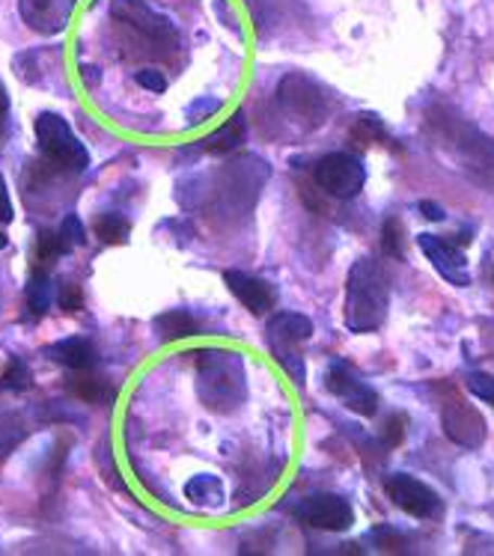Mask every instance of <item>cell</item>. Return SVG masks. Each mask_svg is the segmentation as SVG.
Here are the masks:
<instances>
[{"label": "cell", "instance_id": "cell-3", "mask_svg": "<svg viewBox=\"0 0 494 556\" xmlns=\"http://www.w3.org/2000/svg\"><path fill=\"white\" fill-rule=\"evenodd\" d=\"M36 143L54 167L69 173H84L90 167V152L60 114L36 116Z\"/></svg>", "mask_w": 494, "mask_h": 556}, {"label": "cell", "instance_id": "cell-10", "mask_svg": "<svg viewBox=\"0 0 494 556\" xmlns=\"http://www.w3.org/2000/svg\"><path fill=\"white\" fill-rule=\"evenodd\" d=\"M325 384L331 390L333 396L343 402L345 408H352L360 417H372L376 410H379V393L367 384V381H360L352 369H345L343 364H333L328 369V378H325Z\"/></svg>", "mask_w": 494, "mask_h": 556}, {"label": "cell", "instance_id": "cell-37", "mask_svg": "<svg viewBox=\"0 0 494 556\" xmlns=\"http://www.w3.org/2000/svg\"><path fill=\"white\" fill-rule=\"evenodd\" d=\"M489 405H494V399H492V402H489Z\"/></svg>", "mask_w": 494, "mask_h": 556}, {"label": "cell", "instance_id": "cell-1", "mask_svg": "<svg viewBox=\"0 0 494 556\" xmlns=\"http://www.w3.org/2000/svg\"><path fill=\"white\" fill-rule=\"evenodd\" d=\"M391 307L388 277L376 260H357L345 283V328L352 333H369L384 325Z\"/></svg>", "mask_w": 494, "mask_h": 556}, {"label": "cell", "instance_id": "cell-4", "mask_svg": "<svg viewBox=\"0 0 494 556\" xmlns=\"http://www.w3.org/2000/svg\"><path fill=\"white\" fill-rule=\"evenodd\" d=\"M268 349L277 357V364L283 366L289 378H295V384L304 387V357L301 345L311 340L313 321L301 313H277L268 321Z\"/></svg>", "mask_w": 494, "mask_h": 556}, {"label": "cell", "instance_id": "cell-24", "mask_svg": "<svg viewBox=\"0 0 494 556\" xmlns=\"http://www.w3.org/2000/svg\"><path fill=\"white\" fill-rule=\"evenodd\" d=\"M384 253L393 260H403V224L396 217L384 220Z\"/></svg>", "mask_w": 494, "mask_h": 556}, {"label": "cell", "instance_id": "cell-16", "mask_svg": "<svg viewBox=\"0 0 494 556\" xmlns=\"http://www.w3.org/2000/svg\"><path fill=\"white\" fill-rule=\"evenodd\" d=\"M46 357H51L54 364L69 366V369H90L96 364V349L87 340H81V337H69V340L48 345Z\"/></svg>", "mask_w": 494, "mask_h": 556}, {"label": "cell", "instance_id": "cell-22", "mask_svg": "<svg viewBox=\"0 0 494 556\" xmlns=\"http://www.w3.org/2000/svg\"><path fill=\"white\" fill-rule=\"evenodd\" d=\"M96 236L104 244H126L128 236H131V224L123 215H104L96 220Z\"/></svg>", "mask_w": 494, "mask_h": 556}, {"label": "cell", "instance_id": "cell-20", "mask_svg": "<svg viewBox=\"0 0 494 556\" xmlns=\"http://www.w3.org/2000/svg\"><path fill=\"white\" fill-rule=\"evenodd\" d=\"M185 494L188 500H194L200 503L203 509H218L220 503H224V485H220L218 477H194L188 485H185Z\"/></svg>", "mask_w": 494, "mask_h": 556}, {"label": "cell", "instance_id": "cell-12", "mask_svg": "<svg viewBox=\"0 0 494 556\" xmlns=\"http://www.w3.org/2000/svg\"><path fill=\"white\" fill-rule=\"evenodd\" d=\"M444 432L453 443L465 450H477L485 441V420L480 410L465 402H453L444 408Z\"/></svg>", "mask_w": 494, "mask_h": 556}, {"label": "cell", "instance_id": "cell-25", "mask_svg": "<svg viewBox=\"0 0 494 556\" xmlns=\"http://www.w3.org/2000/svg\"><path fill=\"white\" fill-rule=\"evenodd\" d=\"M60 239L66 241L69 248H78L87 241V232H84V224L78 215H66L63 217V224H60Z\"/></svg>", "mask_w": 494, "mask_h": 556}, {"label": "cell", "instance_id": "cell-29", "mask_svg": "<svg viewBox=\"0 0 494 556\" xmlns=\"http://www.w3.org/2000/svg\"><path fill=\"white\" fill-rule=\"evenodd\" d=\"M72 390H75L81 399H87V402H99V399H102V384H99V381H92V378L75 381Z\"/></svg>", "mask_w": 494, "mask_h": 556}, {"label": "cell", "instance_id": "cell-5", "mask_svg": "<svg viewBox=\"0 0 494 556\" xmlns=\"http://www.w3.org/2000/svg\"><path fill=\"white\" fill-rule=\"evenodd\" d=\"M313 176H316L322 191L340 197V200H355L367 185V167L349 152H331V155L319 159Z\"/></svg>", "mask_w": 494, "mask_h": 556}, {"label": "cell", "instance_id": "cell-36", "mask_svg": "<svg viewBox=\"0 0 494 556\" xmlns=\"http://www.w3.org/2000/svg\"><path fill=\"white\" fill-rule=\"evenodd\" d=\"M87 72V84H96V68H84Z\"/></svg>", "mask_w": 494, "mask_h": 556}, {"label": "cell", "instance_id": "cell-18", "mask_svg": "<svg viewBox=\"0 0 494 556\" xmlns=\"http://www.w3.org/2000/svg\"><path fill=\"white\" fill-rule=\"evenodd\" d=\"M54 298H58L54 280H51L42 268L30 274V283H27V309H30L34 316H46L48 309H51V304H54Z\"/></svg>", "mask_w": 494, "mask_h": 556}, {"label": "cell", "instance_id": "cell-28", "mask_svg": "<svg viewBox=\"0 0 494 556\" xmlns=\"http://www.w3.org/2000/svg\"><path fill=\"white\" fill-rule=\"evenodd\" d=\"M138 84L143 87V90H150V92L167 90V78H164L162 72H155V68H140Z\"/></svg>", "mask_w": 494, "mask_h": 556}, {"label": "cell", "instance_id": "cell-2", "mask_svg": "<svg viewBox=\"0 0 494 556\" xmlns=\"http://www.w3.org/2000/svg\"><path fill=\"white\" fill-rule=\"evenodd\" d=\"M197 390L200 399L206 402L212 410H236L244 402V366L242 357L224 349H206L197 354Z\"/></svg>", "mask_w": 494, "mask_h": 556}, {"label": "cell", "instance_id": "cell-13", "mask_svg": "<svg viewBox=\"0 0 494 556\" xmlns=\"http://www.w3.org/2000/svg\"><path fill=\"white\" fill-rule=\"evenodd\" d=\"M75 0H18L24 24L36 34H60L72 18Z\"/></svg>", "mask_w": 494, "mask_h": 556}, {"label": "cell", "instance_id": "cell-8", "mask_svg": "<svg viewBox=\"0 0 494 556\" xmlns=\"http://www.w3.org/2000/svg\"><path fill=\"white\" fill-rule=\"evenodd\" d=\"M114 18L131 24L135 30L143 36H150L152 42H162V46H173L179 42L176 27L170 24L167 15L159 10H152L147 0H114Z\"/></svg>", "mask_w": 494, "mask_h": 556}, {"label": "cell", "instance_id": "cell-9", "mask_svg": "<svg viewBox=\"0 0 494 556\" xmlns=\"http://www.w3.org/2000/svg\"><path fill=\"white\" fill-rule=\"evenodd\" d=\"M456 159H459V170L471 176L473 182L483 185L494 191V140L483 137L473 128H465V137L456 143Z\"/></svg>", "mask_w": 494, "mask_h": 556}, {"label": "cell", "instance_id": "cell-7", "mask_svg": "<svg viewBox=\"0 0 494 556\" xmlns=\"http://www.w3.org/2000/svg\"><path fill=\"white\" fill-rule=\"evenodd\" d=\"M384 491L411 518H438L441 515V497L426 482L408 477V473H393Z\"/></svg>", "mask_w": 494, "mask_h": 556}, {"label": "cell", "instance_id": "cell-34", "mask_svg": "<svg viewBox=\"0 0 494 556\" xmlns=\"http://www.w3.org/2000/svg\"><path fill=\"white\" fill-rule=\"evenodd\" d=\"M7 116H10V99H7V92H3V84H0V135H3Z\"/></svg>", "mask_w": 494, "mask_h": 556}, {"label": "cell", "instance_id": "cell-27", "mask_svg": "<svg viewBox=\"0 0 494 556\" xmlns=\"http://www.w3.org/2000/svg\"><path fill=\"white\" fill-rule=\"evenodd\" d=\"M468 390H471L473 396H480V399H485V402H492V399H494V378H492V375H483V372L468 375Z\"/></svg>", "mask_w": 494, "mask_h": 556}, {"label": "cell", "instance_id": "cell-33", "mask_svg": "<svg viewBox=\"0 0 494 556\" xmlns=\"http://www.w3.org/2000/svg\"><path fill=\"white\" fill-rule=\"evenodd\" d=\"M420 212H423V217L426 220H444V208H441V205H435V203H429V200H423V203H420Z\"/></svg>", "mask_w": 494, "mask_h": 556}, {"label": "cell", "instance_id": "cell-6", "mask_svg": "<svg viewBox=\"0 0 494 556\" xmlns=\"http://www.w3.org/2000/svg\"><path fill=\"white\" fill-rule=\"evenodd\" d=\"M295 518L325 533H345L355 523V509L349 506V500L337 494H313L295 506Z\"/></svg>", "mask_w": 494, "mask_h": 556}, {"label": "cell", "instance_id": "cell-21", "mask_svg": "<svg viewBox=\"0 0 494 556\" xmlns=\"http://www.w3.org/2000/svg\"><path fill=\"white\" fill-rule=\"evenodd\" d=\"M30 381H34L30 366L24 364L22 357L12 354L10 364H7V372L0 375V393H22V390L30 387Z\"/></svg>", "mask_w": 494, "mask_h": 556}, {"label": "cell", "instance_id": "cell-26", "mask_svg": "<svg viewBox=\"0 0 494 556\" xmlns=\"http://www.w3.org/2000/svg\"><path fill=\"white\" fill-rule=\"evenodd\" d=\"M58 304L66 309V313H78V309H84L81 286H75V283L60 286V289H58Z\"/></svg>", "mask_w": 494, "mask_h": 556}, {"label": "cell", "instance_id": "cell-14", "mask_svg": "<svg viewBox=\"0 0 494 556\" xmlns=\"http://www.w3.org/2000/svg\"><path fill=\"white\" fill-rule=\"evenodd\" d=\"M224 283L230 286L232 295L239 298L244 307L251 309L253 316H265V313L275 309V286H268L265 280H259V277H253V274L248 271H239V268H227V271H224Z\"/></svg>", "mask_w": 494, "mask_h": 556}, {"label": "cell", "instance_id": "cell-11", "mask_svg": "<svg viewBox=\"0 0 494 556\" xmlns=\"http://www.w3.org/2000/svg\"><path fill=\"white\" fill-rule=\"evenodd\" d=\"M417 248L423 250L426 260L432 262V268H435L447 283L459 286V289H465V286H471V271H468V260H465V253H461L453 241L447 239H438V236H429V232H423V236H417Z\"/></svg>", "mask_w": 494, "mask_h": 556}, {"label": "cell", "instance_id": "cell-35", "mask_svg": "<svg viewBox=\"0 0 494 556\" xmlns=\"http://www.w3.org/2000/svg\"><path fill=\"white\" fill-rule=\"evenodd\" d=\"M7 248H10V239H7V232L0 229V250H7Z\"/></svg>", "mask_w": 494, "mask_h": 556}, {"label": "cell", "instance_id": "cell-19", "mask_svg": "<svg viewBox=\"0 0 494 556\" xmlns=\"http://www.w3.org/2000/svg\"><path fill=\"white\" fill-rule=\"evenodd\" d=\"M155 328L162 330L164 340H185V337H194V333H200L197 318L191 316V313H185V309H170V313L159 316L155 318Z\"/></svg>", "mask_w": 494, "mask_h": 556}, {"label": "cell", "instance_id": "cell-31", "mask_svg": "<svg viewBox=\"0 0 494 556\" xmlns=\"http://www.w3.org/2000/svg\"><path fill=\"white\" fill-rule=\"evenodd\" d=\"M12 200H10V191H7V182L0 179V224H12Z\"/></svg>", "mask_w": 494, "mask_h": 556}, {"label": "cell", "instance_id": "cell-15", "mask_svg": "<svg viewBox=\"0 0 494 556\" xmlns=\"http://www.w3.org/2000/svg\"><path fill=\"white\" fill-rule=\"evenodd\" d=\"M287 84L295 92H289L287 87H280V102L287 108L289 114L295 116H307L311 125H322L325 123V108H322V96L313 90L311 84L304 78H287Z\"/></svg>", "mask_w": 494, "mask_h": 556}, {"label": "cell", "instance_id": "cell-32", "mask_svg": "<svg viewBox=\"0 0 494 556\" xmlns=\"http://www.w3.org/2000/svg\"><path fill=\"white\" fill-rule=\"evenodd\" d=\"M220 108V102H215V99H212V102H197V104H191V108H188V116H194V114H200V119H203V116H208V114H215V111H218Z\"/></svg>", "mask_w": 494, "mask_h": 556}, {"label": "cell", "instance_id": "cell-23", "mask_svg": "<svg viewBox=\"0 0 494 556\" xmlns=\"http://www.w3.org/2000/svg\"><path fill=\"white\" fill-rule=\"evenodd\" d=\"M69 244L60 239V232H39V241H36V256L39 262H51L58 260V256H66L69 253Z\"/></svg>", "mask_w": 494, "mask_h": 556}, {"label": "cell", "instance_id": "cell-17", "mask_svg": "<svg viewBox=\"0 0 494 556\" xmlns=\"http://www.w3.org/2000/svg\"><path fill=\"white\" fill-rule=\"evenodd\" d=\"M244 137H248L244 114H232L215 135H208L206 140H203V147L200 149H203V152H212V155H224V152H232L236 147H242Z\"/></svg>", "mask_w": 494, "mask_h": 556}, {"label": "cell", "instance_id": "cell-30", "mask_svg": "<svg viewBox=\"0 0 494 556\" xmlns=\"http://www.w3.org/2000/svg\"><path fill=\"white\" fill-rule=\"evenodd\" d=\"M405 438V417L403 414H396L393 420H388V426H384V441L391 443V446H396V443H403Z\"/></svg>", "mask_w": 494, "mask_h": 556}]
</instances>
